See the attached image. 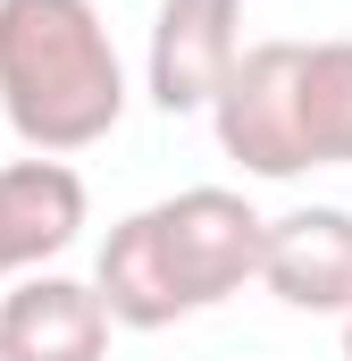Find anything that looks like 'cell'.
<instances>
[{
	"mask_svg": "<svg viewBox=\"0 0 352 361\" xmlns=\"http://www.w3.org/2000/svg\"><path fill=\"white\" fill-rule=\"evenodd\" d=\"M126 59L92 0H0V118L25 152L68 160L118 135Z\"/></svg>",
	"mask_w": 352,
	"mask_h": 361,
	"instance_id": "obj_1",
	"label": "cell"
},
{
	"mask_svg": "<svg viewBox=\"0 0 352 361\" xmlns=\"http://www.w3.org/2000/svg\"><path fill=\"white\" fill-rule=\"evenodd\" d=\"M143 227H151V252H160V269H168L184 319L210 311V302H227V294H244V286L260 277L268 219L244 193H227V185H184V193H168V202L143 210Z\"/></svg>",
	"mask_w": 352,
	"mask_h": 361,
	"instance_id": "obj_2",
	"label": "cell"
},
{
	"mask_svg": "<svg viewBox=\"0 0 352 361\" xmlns=\"http://www.w3.org/2000/svg\"><path fill=\"white\" fill-rule=\"evenodd\" d=\"M294 59L302 42H244L227 85L210 92V126H218V152L244 169V177H302V135H294Z\"/></svg>",
	"mask_w": 352,
	"mask_h": 361,
	"instance_id": "obj_3",
	"label": "cell"
},
{
	"mask_svg": "<svg viewBox=\"0 0 352 361\" xmlns=\"http://www.w3.org/2000/svg\"><path fill=\"white\" fill-rule=\"evenodd\" d=\"M235 51H244V0H160L151 51H143L151 109H168V118L210 109V92L227 85Z\"/></svg>",
	"mask_w": 352,
	"mask_h": 361,
	"instance_id": "obj_4",
	"label": "cell"
},
{
	"mask_svg": "<svg viewBox=\"0 0 352 361\" xmlns=\"http://www.w3.org/2000/svg\"><path fill=\"white\" fill-rule=\"evenodd\" d=\"M260 286L285 302V311L344 319L352 311V210L344 202H310V210L268 219V235H260Z\"/></svg>",
	"mask_w": 352,
	"mask_h": 361,
	"instance_id": "obj_5",
	"label": "cell"
},
{
	"mask_svg": "<svg viewBox=\"0 0 352 361\" xmlns=\"http://www.w3.org/2000/svg\"><path fill=\"white\" fill-rule=\"evenodd\" d=\"M0 361H109V311L84 277L25 269L0 294Z\"/></svg>",
	"mask_w": 352,
	"mask_h": 361,
	"instance_id": "obj_6",
	"label": "cell"
},
{
	"mask_svg": "<svg viewBox=\"0 0 352 361\" xmlns=\"http://www.w3.org/2000/svg\"><path fill=\"white\" fill-rule=\"evenodd\" d=\"M84 177L68 160H8L0 169V269L25 277V269H51L76 235H84Z\"/></svg>",
	"mask_w": 352,
	"mask_h": 361,
	"instance_id": "obj_7",
	"label": "cell"
},
{
	"mask_svg": "<svg viewBox=\"0 0 352 361\" xmlns=\"http://www.w3.org/2000/svg\"><path fill=\"white\" fill-rule=\"evenodd\" d=\"M294 135L302 169H352V42H302L294 59Z\"/></svg>",
	"mask_w": 352,
	"mask_h": 361,
	"instance_id": "obj_8",
	"label": "cell"
},
{
	"mask_svg": "<svg viewBox=\"0 0 352 361\" xmlns=\"http://www.w3.org/2000/svg\"><path fill=\"white\" fill-rule=\"evenodd\" d=\"M92 294H101L109 328H176V319H184L168 269H160V252H151L143 210L109 227V244H101V261H92Z\"/></svg>",
	"mask_w": 352,
	"mask_h": 361,
	"instance_id": "obj_9",
	"label": "cell"
},
{
	"mask_svg": "<svg viewBox=\"0 0 352 361\" xmlns=\"http://www.w3.org/2000/svg\"><path fill=\"white\" fill-rule=\"evenodd\" d=\"M344 361H352V311H344Z\"/></svg>",
	"mask_w": 352,
	"mask_h": 361,
	"instance_id": "obj_10",
	"label": "cell"
},
{
	"mask_svg": "<svg viewBox=\"0 0 352 361\" xmlns=\"http://www.w3.org/2000/svg\"><path fill=\"white\" fill-rule=\"evenodd\" d=\"M0 277H8V269H0Z\"/></svg>",
	"mask_w": 352,
	"mask_h": 361,
	"instance_id": "obj_11",
	"label": "cell"
}]
</instances>
